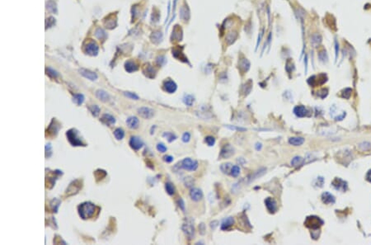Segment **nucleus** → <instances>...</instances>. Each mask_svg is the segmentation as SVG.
<instances>
[{"mask_svg":"<svg viewBox=\"0 0 371 245\" xmlns=\"http://www.w3.org/2000/svg\"><path fill=\"white\" fill-rule=\"evenodd\" d=\"M323 221L320 218L315 216L307 217L305 222H304V225L312 229H318V228H320L321 225H323Z\"/></svg>","mask_w":371,"mask_h":245,"instance_id":"20e7f679","label":"nucleus"},{"mask_svg":"<svg viewBox=\"0 0 371 245\" xmlns=\"http://www.w3.org/2000/svg\"><path fill=\"white\" fill-rule=\"evenodd\" d=\"M233 225H234V218L228 217L223 220L221 224V229L222 230H228Z\"/></svg>","mask_w":371,"mask_h":245,"instance_id":"412c9836","label":"nucleus"},{"mask_svg":"<svg viewBox=\"0 0 371 245\" xmlns=\"http://www.w3.org/2000/svg\"><path fill=\"white\" fill-rule=\"evenodd\" d=\"M94 175H95L96 178H97V180L98 181V180L103 179V178L106 177V172L104 170H102V169H97V170L95 171V172H94Z\"/></svg>","mask_w":371,"mask_h":245,"instance_id":"4c0bfd02","label":"nucleus"},{"mask_svg":"<svg viewBox=\"0 0 371 245\" xmlns=\"http://www.w3.org/2000/svg\"><path fill=\"white\" fill-rule=\"evenodd\" d=\"M124 94L125 96H126L127 98H130V99H133V100H139V96L137 95V94H135V93H131V92H125Z\"/></svg>","mask_w":371,"mask_h":245,"instance_id":"a18cd8bd","label":"nucleus"},{"mask_svg":"<svg viewBox=\"0 0 371 245\" xmlns=\"http://www.w3.org/2000/svg\"><path fill=\"white\" fill-rule=\"evenodd\" d=\"M89 111L93 116H97L100 113V107L97 105H92L89 107Z\"/></svg>","mask_w":371,"mask_h":245,"instance_id":"58836bf2","label":"nucleus"},{"mask_svg":"<svg viewBox=\"0 0 371 245\" xmlns=\"http://www.w3.org/2000/svg\"><path fill=\"white\" fill-rule=\"evenodd\" d=\"M265 205L267 207V210L271 213H275L278 210V206H277V202L276 200L272 197H267L265 200Z\"/></svg>","mask_w":371,"mask_h":245,"instance_id":"9d476101","label":"nucleus"},{"mask_svg":"<svg viewBox=\"0 0 371 245\" xmlns=\"http://www.w3.org/2000/svg\"><path fill=\"white\" fill-rule=\"evenodd\" d=\"M66 136L72 146H86V144L82 140L79 132L76 129L69 130L66 132Z\"/></svg>","mask_w":371,"mask_h":245,"instance_id":"f03ea898","label":"nucleus"},{"mask_svg":"<svg viewBox=\"0 0 371 245\" xmlns=\"http://www.w3.org/2000/svg\"><path fill=\"white\" fill-rule=\"evenodd\" d=\"M152 39H153V41H154V42H159L161 41V39H162L161 32H155V33H154L152 35Z\"/></svg>","mask_w":371,"mask_h":245,"instance_id":"49530a36","label":"nucleus"},{"mask_svg":"<svg viewBox=\"0 0 371 245\" xmlns=\"http://www.w3.org/2000/svg\"><path fill=\"white\" fill-rule=\"evenodd\" d=\"M366 179L371 182V170H369V172H367V174H366Z\"/></svg>","mask_w":371,"mask_h":245,"instance_id":"680f3d73","label":"nucleus"},{"mask_svg":"<svg viewBox=\"0 0 371 245\" xmlns=\"http://www.w3.org/2000/svg\"><path fill=\"white\" fill-rule=\"evenodd\" d=\"M51 149H52V147H51V145H50V144H47V145H45V157H47L48 153H49V156H51V154H52V150H51Z\"/></svg>","mask_w":371,"mask_h":245,"instance_id":"603ef678","label":"nucleus"},{"mask_svg":"<svg viewBox=\"0 0 371 245\" xmlns=\"http://www.w3.org/2000/svg\"><path fill=\"white\" fill-rule=\"evenodd\" d=\"M181 140H182V142H184V143H188V142L191 140V134L190 133H189V132H185V133L182 135Z\"/></svg>","mask_w":371,"mask_h":245,"instance_id":"09e8293b","label":"nucleus"},{"mask_svg":"<svg viewBox=\"0 0 371 245\" xmlns=\"http://www.w3.org/2000/svg\"><path fill=\"white\" fill-rule=\"evenodd\" d=\"M126 124L129 126V128L132 130H135L139 127L140 120L136 116H130V117L127 118Z\"/></svg>","mask_w":371,"mask_h":245,"instance_id":"a211bd4d","label":"nucleus"},{"mask_svg":"<svg viewBox=\"0 0 371 245\" xmlns=\"http://www.w3.org/2000/svg\"><path fill=\"white\" fill-rule=\"evenodd\" d=\"M218 225H219V221L218 220H213L210 224V226H211V229H213V230H215L218 227Z\"/></svg>","mask_w":371,"mask_h":245,"instance_id":"4d7b16f0","label":"nucleus"},{"mask_svg":"<svg viewBox=\"0 0 371 245\" xmlns=\"http://www.w3.org/2000/svg\"><path fill=\"white\" fill-rule=\"evenodd\" d=\"M59 128H60V126H59V124H58V123H57V121L54 118V119L52 120V121L50 122L49 127H48L47 133L50 135L55 136L57 135V133H58V131H59Z\"/></svg>","mask_w":371,"mask_h":245,"instance_id":"4468645a","label":"nucleus"},{"mask_svg":"<svg viewBox=\"0 0 371 245\" xmlns=\"http://www.w3.org/2000/svg\"><path fill=\"white\" fill-rule=\"evenodd\" d=\"M289 143L294 146H300L304 143V139L302 137H291L289 139Z\"/></svg>","mask_w":371,"mask_h":245,"instance_id":"393cba45","label":"nucleus"},{"mask_svg":"<svg viewBox=\"0 0 371 245\" xmlns=\"http://www.w3.org/2000/svg\"><path fill=\"white\" fill-rule=\"evenodd\" d=\"M114 135H115V137L116 140H122V139L124 138V136H125L124 130H123L121 128H117V129H115V131H114Z\"/></svg>","mask_w":371,"mask_h":245,"instance_id":"e433bc0d","label":"nucleus"},{"mask_svg":"<svg viewBox=\"0 0 371 245\" xmlns=\"http://www.w3.org/2000/svg\"><path fill=\"white\" fill-rule=\"evenodd\" d=\"M294 113L298 117H303L307 115V109L304 106H297L294 108Z\"/></svg>","mask_w":371,"mask_h":245,"instance_id":"4be33fe9","label":"nucleus"},{"mask_svg":"<svg viewBox=\"0 0 371 245\" xmlns=\"http://www.w3.org/2000/svg\"><path fill=\"white\" fill-rule=\"evenodd\" d=\"M186 186H191L193 185V179L191 177H186L185 180Z\"/></svg>","mask_w":371,"mask_h":245,"instance_id":"5fc2aeb1","label":"nucleus"},{"mask_svg":"<svg viewBox=\"0 0 371 245\" xmlns=\"http://www.w3.org/2000/svg\"><path fill=\"white\" fill-rule=\"evenodd\" d=\"M303 163V159L300 156H295L291 160V165L294 167H298Z\"/></svg>","mask_w":371,"mask_h":245,"instance_id":"f704fd0d","label":"nucleus"},{"mask_svg":"<svg viewBox=\"0 0 371 245\" xmlns=\"http://www.w3.org/2000/svg\"><path fill=\"white\" fill-rule=\"evenodd\" d=\"M46 6H47V7H46L47 9L50 12H52V13H56L57 12L56 4H55V3H54V1H50L49 3H47Z\"/></svg>","mask_w":371,"mask_h":245,"instance_id":"79ce46f5","label":"nucleus"},{"mask_svg":"<svg viewBox=\"0 0 371 245\" xmlns=\"http://www.w3.org/2000/svg\"><path fill=\"white\" fill-rule=\"evenodd\" d=\"M96 96H97V98L98 99L104 102H107L110 99V96H109L108 93H106V91L102 90V89H99V90H97L96 92Z\"/></svg>","mask_w":371,"mask_h":245,"instance_id":"5701e85b","label":"nucleus"},{"mask_svg":"<svg viewBox=\"0 0 371 245\" xmlns=\"http://www.w3.org/2000/svg\"><path fill=\"white\" fill-rule=\"evenodd\" d=\"M98 45L94 42V41H89V43L87 44L84 46V51L89 55H97L98 53Z\"/></svg>","mask_w":371,"mask_h":245,"instance_id":"0eeeda50","label":"nucleus"},{"mask_svg":"<svg viewBox=\"0 0 371 245\" xmlns=\"http://www.w3.org/2000/svg\"><path fill=\"white\" fill-rule=\"evenodd\" d=\"M190 197L194 202H199L203 198V192L201 189L194 187V188L191 189Z\"/></svg>","mask_w":371,"mask_h":245,"instance_id":"f8f14e48","label":"nucleus"},{"mask_svg":"<svg viewBox=\"0 0 371 245\" xmlns=\"http://www.w3.org/2000/svg\"><path fill=\"white\" fill-rule=\"evenodd\" d=\"M240 172H241V168H240L239 166L233 165V168H232V169H231L230 175L233 177H237L238 175L240 174Z\"/></svg>","mask_w":371,"mask_h":245,"instance_id":"ea45409f","label":"nucleus"},{"mask_svg":"<svg viewBox=\"0 0 371 245\" xmlns=\"http://www.w3.org/2000/svg\"><path fill=\"white\" fill-rule=\"evenodd\" d=\"M95 36L99 40H105L106 38V33L102 29V28H97L95 32Z\"/></svg>","mask_w":371,"mask_h":245,"instance_id":"473e14b6","label":"nucleus"},{"mask_svg":"<svg viewBox=\"0 0 371 245\" xmlns=\"http://www.w3.org/2000/svg\"><path fill=\"white\" fill-rule=\"evenodd\" d=\"M138 114L142 118L145 119H150L154 116V111L153 109L147 107H143L138 109Z\"/></svg>","mask_w":371,"mask_h":245,"instance_id":"1a4fd4ad","label":"nucleus"},{"mask_svg":"<svg viewBox=\"0 0 371 245\" xmlns=\"http://www.w3.org/2000/svg\"><path fill=\"white\" fill-rule=\"evenodd\" d=\"M239 68L243 72H247L249 69V68H250V63H249L248 60L247 59H243L242 61L240 62Z\"/></svg>","mask_w":371,"mask_h":245,"instance_id":"c9c22d12","label":"nucleus"},{"mask_svg":"<svg viewBox=\"0 0 371 245\" xmlns=\"http://www.w3.org/2000/svg\"><path fill=\"white\" fill-rule=\"evenodd\" d=\"M177 86L176 83L172 80H167L163 84V89L168 93H173L177 91Z\"/></svg>","mask_w":371,"mask_h":245,"instance_id":"ddd939ff","label":"nucleus"},{"mask_svg":"<svg viewBox=\"0 0 371 245\" xmlns=\"http://www.w3.org/2000/svg\"><path fill=\"white\" fill-rule=\"evenodd\" d=\"M198 162L196 160L191 159V158H186L183 160H181L180 163V168H183L186 171H196L198 168Z\"/></svg>","mask_w":371,"mask_h":245,"instance_id":"7ed1b4c3","label":"nucleus"},{"mask_svg":"<svg viewBox=\"0 0 371 245\" xmlns=\"http://www.w3.org/2000/svg\"><path fill=\"white\" fill-rule=\"evenodd\" d=\"M73 102H74L75 104H77L78 106H80V105L83 104L84 102V94H81V93L75 94V95L74 96V98H73Z\"/></svg>","mask_w":371,"mask_h":245,"instance_id":"cd10ccee","label":"nucleus"},{"mask_svg":"<svg viewBox=\"0 0 371 245\" xmlns=\"http://www.w3.org/2000/svg\"><path fill=\"white\" fill-rule=\"evenodd\" d=\"M181 229L184 232V234L187 236L189 239H192L195 237V227L194 224L191 220H186L185 222L182 224Z\"/></svg>","mask_w":371,"mask_h":245,"instance_id":"39448f33","label":"nucleus"},{"mask_svg":"<svg viewBox=\"0 0 371 245\" xmlns=\"http://www.w3.org/2000/svg\"><path fill=\"white\" fill-rule=\"evenodd\" d=\"M205 141H206V143L207 144V145L210 146V147L214 146L215 144V137H213V136H207V137H206Z\"/></svg>","mask_w":371,"mask_h":245,"instance_id":"c03bdc74","label":"nucleus"},{"mask_svg":"<svg viewBox=\"0 0 371 245\" xmlns=\"http://www.w3.org/2000/svg\"><path fill=\"white\" fill-rule=\"evenodd\" d=\"M173 157L171 156V155H166V156L163 157V160L166 162V163H172V161H173Z\"/></svg>","mask_w":371,"mask_h":245,"instance_id":"13d9d810","label":"nucleus"},{"mask_svg":"<svg viewBox=\"0 0 371 245\" xmlns=\"http://www.w3.org/2000/svg\"><path fill=\"white\" fill-rule=\"evenodd\" d=\"M111 18V15L109 18H107V20H106V22H105V25L106 26V27L110 28V29H112V28L115 27V24H116V20H115V18H113V16H112V18Z\"/></svg>","mask_w":371,"mask_h":245,"instance_id":"2f4dec72","label":"nucleus"},{"mask_svg":"<svg viewBox=\"0 0 371 245\" xmlns=\"http://www.w3.org/2000/svg\"><path fill=\"white\" fill-rule=\"evenodd\" d=\"M371 147L370 144L368 143V142H363V143L360 144L359 145V148H360V150H369Z\"/></svg>","mask_w":371,"mask_h":245,"instance_id":"3c124183","label":"nucleus"},{"mask_svg":"<svg viewBox=\"0 0 371 245\" xmlns=\"http://www.w3.org/2000/svg\"><path fill=\"white\" fill-rule=\"evenodd\" d=\"M233 154H234V149L233 148V146H231V145L229 144H227L221 149L220 157L222 159H228L232 155H233Z\"/></svg>","mask_w":371,"mask_h":245,"instance_id":"6e6552de","label":"nucleus"},{"mask_svg":"<svg viewBox=\"0 0 371 245\" xmlns=\"http://www.w3.org/2000/svg\"><path fill=\"white\" fill-rule=\"evenodd\" d=\"M144 73H145V74L149 78H154V76H155V70H154V69L150 65L145 67V69H144Z\"/></svg>","mask_w":371,"mask_h":245,"instance_id":"c85d7f7f","label":"nucleus"},{"mask_svg":"<svg viewBox=\"0 0 371 245\" xmlns=\"http://www.w3.org/2000/svg\"><path fill=\"white\" fill-rule=\"evenodd\" d=\"M47 22H49V23L46 24V27H50L53 25V24H51V22H54V19L53 18H50L49 19H47Z\"/></svg>","mask_w":371,"mask_h":245,"instance_id":"052dcab7","label":"nucleus"},{"mask_svg":"<svg viewBox=\"0 0 371 245\" xmlns=\"http://www.w3.org/2000/svg\"><path fill=\"white\" fill-rule=\"evenodd\" d=\"M266 172H267V169H266L265 168H260V169H258L257 172H254L253 174H252L251 176H249V177H247V183H251L252 181H253L254 180L257 179V178H259L260 177L263 176V175L266 173Z\"/></svg>","mask_w":371,"mask_h":245,"instance_id":"f3484780","label":"nucleus"},{"mask_svg":"<svg viewBox=\"0 0 371 245\" xmlns=\"http://www.w3.org/2000/svg\"><path fill=\"white\" fill-rule=\"evenodd\" d=\"M255 149H256L257 151H260V150L262 149V144L261 143V142H257V143L255 144Z\"/></svg>","mask_w":371,"mask_h":245,"instance_id":"bf43d9fd","label":"nucleus"},{"mask_svg":"<svg viewBox=\"0 0 371 245\" xmlns=\"http://www.w3.org/2000/svg\"><path fill=\"white\" fill-rule=\"evenodd\" d=\"M226 126L228 127L229 129L233 130H238V131H246V130H247V129H246V128H242V127H239V126H235V125H227Z\"/></svg>","mask_w":371,"mask_h":245,"instance_id":"8fccbe9b","label":"nucleus"},{"mask_svg":"<svg viewBox=\"0 0 371 245\" xmlns=\"http://www.w3.org/2000/svg\"><path fill=\"white\" fill-rule=\"evenodd\" d=\"M322 201H323V202L325 203V204L330 205L335 203L336 200L335 197H334V196L332 195L331 193L328 192V191H325V192H323L322 194Z\"/></svg>","mask_w":371,"mask_h":245,"instance_id":"aec40b11","label":"nucleus"},{"mask_svg":"<svg viewBox=\"0 0 371 245\" xmlns=\"http://www.w3.org/2000/svg\"><path fill=\"white\" fill-rule=\"evenodd\" d=\"M165 189L168 195L172 196L175 194V186H173V184L171 183V182H166Z\"/></svg>","mask_w":371,"mask_h":245,"instance_id":"72a5a7b5","label":"nucleus"},{"mask_svg":"<svg viewBox=\"0 0 371 245\" xmlns=\"http://www.w3.org/2000/svg\"><path fill=\"white\" fill-rule=\"evenodd\" d=\"M79 73L80 74L83 75L84 78H86V79L89 80L94 81V80L97 79V74L95 72H93V71L89 70V69H79Z\"/></svg>","mask_w":371,"mask_h":245,"instance_id":"dca6fc26","label":"nucleus"},{"mask_svg":"<svg viewBox=\"0 0 371 245\" xmlns=\"http://www.w3.org/2000/svg\"><path fill=\"white\" fill-rule=\"evenodd\" d=\"M199 230L200 234H201V235L205 234V233H206V225H205L204 223H201V224L199 225Z\"/></svg>","mask_w":371,"mask_h":245,"instance_id":"6e6d98bb","label":"nucleus"},{"mask_svg":"<svg viewBox=\"0 0 371 245\" xmlns=\"http://www.w3.org/2000/svg\"><path fill=\"white\" fill-rule=\"evenodd\" d=\"M78 211H79V216L82 219L88 220V219H90L91 217H93L94 216L96 211V206L92 202H84V203H82L81 205L79 206Z\"/></svg>","mask_w":371,"mask_h":245,"instance_id":"f257e3e1","label":"nucleus"},{"mask_svg":"<svg viewBox=\"0 0 371 245\" xmlns=\"http://www.w3.org/2000/svg\"><path fill=\"white\" fill-rule=\"evenodd\" d=\"M101 121L106 125L111 126V125H114L115 123V118L113 116H111L110 114H104L101 118Z\"/></svg>","mask_w":371,"mask_h":245,"instance_id":"6ab92c4d","label":"nucleus"},{"mask_svg":"<svg viewBox=\"0 0 371 245\" xmlns=\"http://www.w3.org/2000/svg\"><path fill=\"white\" fill-rule=\"evenodd\" d=\"M333 186L337 190L341 191H345L346 188H347V183L342 179H341V178H336L333 181Z\"/></svg>","mask_w":371,"mask_h":245,"instance_id":"2eb2a0df","label":"nucleus"},{"mask_svg":"<svg viewBox=\"0 0 371 245\" xmlns=\"http://www.w3.org/2000/svg\"><path fill=\"white\" fill-rule=\"evenodd\" d=\"M125 69L128 73H133L138 70V65L132 60H129L125 64Z\"/></svg>","mask_w":371,"mask_h":245,"instance_id":"b1692460","label":"nucleus"},{"mask_svg":"<svg viewBox=\"0 0 371 245\" xmlns=\"http://www.w3.org/2000/svg\"><path fill=\"white\" fill-rule=\"evenodd\" d=\"M182 101H183L184 104L186 105L187 107H191L194 104L195 98L192 95L187 94V95L184 96L183 98H182Z\"/></svg>","mask_w":371,"mask_h":245,"instance_id":"bb28decb","label":"nucleus"},{"mask_svg":"<svg viewBox=\"0 0 371 245\" xmlns=\"http://www.w3.org/2000/svg\"><path fill=\"white\" fill-rule=\"evenodd\" d=\"M157 148V150L159 151V152L160 153H165L167 150H168V148L166 147L165 145H163V143H159L158 145H157L156 146Z\"/></svg>","mask_w":371,"mask_h":245,"instance_id":"de8ad7c7","label":"nucleus"},{"mask_svg":"<svg viewBox=\"0 0 371 245\" xmlns=\"http://www.w3.org/2000/svg\"><path fill=\"white\" fill-rule=\"evenodd\" d=\"M81 187L82 183H80V181L79 180H76V181H73L72 183H70L69 186L66 191V193L68 194V196L74 195V194H76L80 190Z\"/></svg>","mask_w":371,"mask_h":245,"instance_id":"9b49d317","label":"nucleus"},{"mask_svg":"<svg viewBox=\"0 0 371 245\" xmlns=\"http://www.w3.org/2000/svg\"><path fill=\"white\" fill-rule=\"evenodd\" d=\"M233 168V164L231 163H225L221 164L220 166V170L222 171L223 173L227 175H230L231 169Z\"/></svg>","mask_w":371,"mask_h":245,"instance_id":"a878e982","label":"nucleus"},{"mask_svg":"<svg viewBox=\"0 0 371 245\" xmlns=\"http://www.w3.org/2000/svg\"><path fill=\"white\" fill-rule=\"evenodd\" d=\"M60 204H61V202H60L59 199L54 198V200H52V202H50V207L52 208L53 212L56 213L57 211H58V210H59V206H60Z\"/></svg>","mask_w":371,"mask_h":245,"instance_id":"7c9ffc66","label":"nucleus"},{"mask_svg":"<svg viewBox=\"0 0 371 245\" xmlns=\"http://www.w3.org/2000/svg\"><path fill=\"white\" fill-rule=\"evenodd\" d=\"M46 74H47V75L49 77L52 78V79H55V78H57L59 76V74L51 68L46 69Z\"/></svg>","mask_w":371,"mask_h":245,"instance_id":"a19ab883","label":"nucleus"},{"mask_svg":"<svg viewBox=\"0 0 371 245\" xmlns=\"http://www.w3.org/2000/svg\"><path fill=\"white\" fill-rule=\"evenodd\" d=\"M129 145L131 147V149H133L135 151H138L143 147L144 141L142 140V139L138 137V136H131L130 139Z\"/></svg>","mask_w":371,"mask_h":245,"instance_id":"423d86ee","label":"nucleus"},{"mask_svg":"<svg viewBox=\"0 0 371 245\" xmlns=\"http://www.w3.org/2000/svg\"><path fill=\"white\" fill-rule=\"evenodd\" d=\"M180 15H181V18H182V19H184V20H186V19H188V17H189V12H188L187 8L186 7H182L181 9V13H180Z\"/></svg>","mask_w":371,"mask_h":245,"instance_id":"37998d69","label":"nucleus"},{"mask_svg":"<svg viewBox=\"0 0 371 245\" xmlns=\"http://www.w3.org/2000/svg\"><path fill=\"white\" fill-rule=\"evenodd\" d=\"M177 204H178L179 207H180V209H181V211H185V202H184L183 199H181V198L178 199V201H177Z\"/></svg>","mask_w":371,"mask_h":245,"instance_id":"864d4df0","label":"nucleus"},{"mask_svg":"<svg viewBox=\"0 0 371 245\" xmlns=\"http://www.w3.org/2000/svg\"><path fill=\"white\" fill-rule=\"evenodd\" d=\"M163 138H165L169 142V143H172V141L176 140V139H177V135L175 134H173L172 132H164L163 134Z\"/></svg>","mask_w":371,"mask_h":245,"instance_id":"c756f323","label":"nucleus"}]
</instances>
